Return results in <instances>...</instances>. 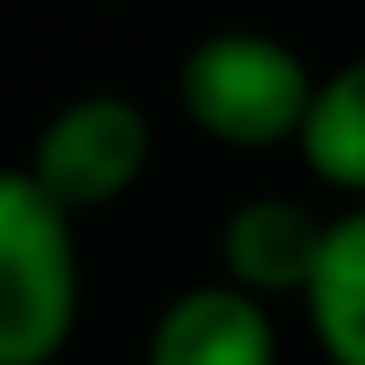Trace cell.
Listing matches in <instances>:
<instances>
[{
    "instance_id": "4",
    "label": "cell",
    "mask_w": 365,
    "mask_h": 365,
    "mask_svg": "<svg viewBox=\"0 0 365 365\" xmlns=\"http://www.w3.org/2000/svg\"><path fill=\"white\" fill-rule=\"evenodd\" d=\"M323 225L292 195H250L220 220V280L250 299H304V280L323 250Z\"/></svg>"
},
{
    "instance_id": "7",
    "label": "cell",
    "mask_w": 365,
    "mask_h": 365,
    "mask_svg": "<svg viewBox=\"0 0 365 365\" xmlns=\"http://www.w3.org/2000/svg\"><path fill=\"white\" fill-rule=\"evenodd\" d=\"M292 146H299L304 170L317 182L365 201V55H353L329 79H317L304 128Z\"/></svg>"
},
{
    "instance_id": "2",
    "label": "cell",
    "mask_w": 365,
    "mask_h": 365,
    "mask_svg": "<svg viewBox=\"0 0 365 365\" xmlns=\"http://www.w3.org/2000/svg\"><path fill=\"white\" fill-rule=\"evenodd\" d=\"M79 323V244L25 165H0V365H55Z\"/></svg>"
},
{
    "instance_id": "5",
    "label": "cell",
    "mask_w": 365,
    "mask_h": 365,
    "mask_svg": "<svg viewBox=\"0 0 365 365\" xmlns=\"http://www.w3.org/2000/svg\"><path fill=\"white\" fill-rule=\"evenodd\" d=\"M146 365H280V335L262 299L207 280L158 311L146 335Z\"/></svg>"
},
{
    "instance_id": "1",
    "label": "cell",
    "mask_w": 365,
    "mask_h": 365,
    "mask_svg": "<svg viewBox=\"0 0 365 365\" xmlns=\"http://www.w3.org/2000/svg\"><path fill=\"white\" fill-rule=\"evenodd\" d=\"M317 73L274 31L225 25L207 31L177 61V104L201 140L225 153H274L292 146L311 110Z\"/></svg>"
},
{
    "instance_id": "6",
    "label": "cell",
    "mask_w": 365,
    "mask_h": 365,
    "mask_svg": "<svg viewBox=\"0 0 365 365\" xmlns=\"http://www.w3.org/2000/svg\"><path fill=\"white\" fill-rule=\"evenodd\" d=\"M299 304L329 365H365V201L323 225V250Z\"/></svg>"
},
{
    "instance_id": "3",
    "label": "cell",
    "mask_w": 365,
    "mask_h": 365,
    "mask_svg": "<svg viewBox=\"0 0 365 365\" xmlns=\"http://www.w3.org/2000/svg\"><path fill=\"white\" fill-rule=\"evenodd\" d=\"M153 122L122 91H79L55 110L31 140V182L61 213H104L146 177Z\"/></svg>"
}]
</instances>
